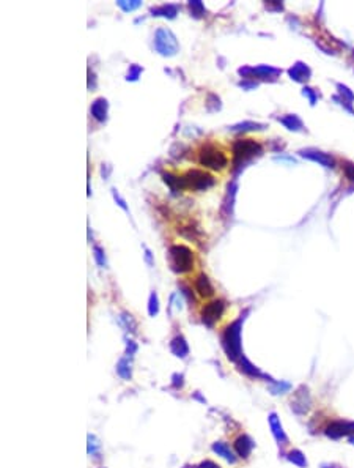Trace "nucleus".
<instances>
[{"label":"nucleus","instance_id":"nucleus-1","mask_svg":"<svg viewBox=\"0 0 354 468\" xmlns=\"http://www.w3.org/2000/svg\"><path fill=\"white\" fill-rule=\"evenodd\" d=\"M244 317L241 315L238 320L230 323L222 334V347L230 361H239L243 357V347H241V330H243Z\"/></svg>","mask_w":354,"mask_h":468},{"label":"nucleus","instance_id":"nucleus-2","mask_svg":"<svg viewBox=\"0 0 354 468\" xmlns=\"http://www.w3.org/2000/svg\"><path fill=\"white\" fill-rule=\"evenodd\" d=\"M170 260H172V268L176 273H187L192 269L194 265V255L192 251L187 246L175 245L170 247Z\"/></svg>","mask_w":354,"mask_h":468},{"label":"nucleus","instance_id":"nucleus-3","mask_svg":"<svg viewBox=\"0 0 354 468\" xmlns=\"http://www.w3.org/2000/svg\"><path fill=\"white\" fill-rule=\"evenodd\" d=\"M261 153V147L252 139H241L236 140L233 145V156H235V166L239 167L244 164L246 161H249L253 156H258Z\"/></svg>","mask_w":354,"mask_h":468},{"label":"nucleus","instance_id":"nucleus-4","mask_svg":"<svg viewBox=\"0 0 354 468\" xmlns=\"http://www.w3.org/2000/svg\"><path fill=\"white\" fill-rule=\"evenodd\" d=\"M200 164L212 170H221L227 166V156L212 145H205L200 150Z\"/></svg>","mask_w":354,"mask_h":468},{"label":"nucleus","instance_id":"nucleus-5","mask_svg":"<svg viewBox=\"0 0 354 468\" xmlns=\"http://www.w3.org/2000/svg\"><path fill=\"white\" fill-rule=\"evenodd\" d=\"M154 47L162 55H175L178 51V41L167 28H159L154 37Z\"/></svg>","mask_w":354,"mask_h":468},{"label":"nucleus","instance_id":"nucleus-6","mask_svg":"<svg viewBox=\"0 0 354 468\" xmlns=\"http://www.w3.org/2000/svg\"><path fill=\"white\" fill-rule=\"evenodd\" d=\"M184 181H186V188H192V189H207V188H211L212 184H214V178L207 174V172H202V170H189V172L184 175Z\"/></svg>","mask_w":354,"mask_h":468},{"label":"nucleus","instance_id":"nucleus-7","mask_svg":"<svg viewBox=\"0 0 354 468\" xmlns=\"http://www.w3.org/2000/svg\"><path fill=\"white\" fill-rule=\"evenodd\" d=\"M326 437H329L332 440H338L343 437H351L354 435V421H332L326 425L324 429Z\"/></svg>","mask_w":354,"mask_h":468},{"label":"nucleus","instance_id":"nucleus-8","mask_svg":"<svg viewBox=\"0 0 354 468\" xmlns=\"http://www.w3.org/2000/svg\"><path fill=\"white\" fill-rule=\"evenodd\" d=\"M224 311H225V303L222 300H214L208 304H205L202 308V322L211 328V326L224 315Z\"/></svg>","mask_w":354,"mask_h":468},{"label":"nucleus","instance_id":"nucleus-9","mask_svg":"<svg viewBox=\"0 0 354 468\" xmlns=\"http://www.w3.org/2000/svg\"><path fill=\"white\" fill-rule=\"evenodd\" d=\"M310 405H312V397L309 393V388L306 385H301L294 393V397L292 399V410L296 415L302 416L310 410Z\"/></svg>","mask_w":354,"mask_h":468},{"label":"nucleus","instance_id":"nucleus-10","mask_svg":"<svg viewBox=\"0 0 354 468\" xmlns=\"http://www.w3.org/2000/svg\"><path fill=\"white\" fill-rule=\"evenodd\" d=\"M253 440L247 435V434H241L236 440L235 443H233V449H235L236 456L241 457V459H247L252 454V449H253Z\"/></svg>","mask_w":354,"mask_h":468},{"label":"nucleus","instance_id":"nucleus-11","mask_svg":"<svg viewBox=\"0 0 354 468\" xmlns=\"http://www.w3.org/2000/svg\"><path fill=\"white\" fill-rule=\"evenodd\" d=\"M239 371L243 372V374H246L247 377H250V379H265V380L271 381V383L275 381V380H272L271 377H269V375H266V374L261 372L257 366H253L250 361L244 357V355L239 358Z\"/></svg>","mask_w":354,"mask_h":468},{"label":"nucleus","instance_id":"nucleus-12","mask_svg":"<svg viewBox=\"0 0 354 468\" xmlns=\"http://www.w3.org/2000/svg\"><path fill=\"white\" fill-rule=\"evenodd\" d=\"M268 421H269V427H271V430H272L274 438L277 440V443L282 445V446L288 445V437H287L285 430H283V427H282V423L279 420V416L275 413H271V415H269V418H268Z\"/></svg>","mask_w":354,"mask_h":468},{"label":"nucleus","instance_id":"nucleus-13","mask_svg":"<svg viewBox=\"0 0 354 468\" xmlns=\"http://www.w3.org/2000/svg\"><path fill=\"white\" fill-rule=\"evenodd\" d=\"M211 449H212V452H214V454H217L219 457L225 459L229 464H236V460H238L236 452L233 451V449L230 448V445H227L225 442H216V443H212Z\"/></svg>","mask_w":354,"mask_h":468},{"label":"nucleus","instance_id":"nucleus-14","mask_svg":"<svg viewBox=\"0 0 354 468\" xmlns=\"http://www.w3.org/2000/svg\"><path fill=\"white\" fill-rule=\"evenodd\" d=\"M170 350H172V353L176 358H186L189 355V345L183 336H176L172 339V342H170Z\"/></svg>","mask_w":354,"mask_h":468},{"label":"nucleus","instance_id":"nucleus-15","mask_svg":"<svg viewBox=\"0 0 354 468\" xmlns=\"http://www.w3.org/2000/svg\"><path fill=\"white\" fill-rule=\"evenodd\" d=\"M195 290L198 292V295L203 296V298H208V296H211L212 293H214V287H212V284L209 282L208 276L205 274V273H202V274L197 278V281H195Z\"/></svg>","mask_w":354,"mask_h":468},{"label":"nucleus","instance_id":"nucleus-16","mask_svg":"<svg viewBox=\"0 0 354 468\" xmlns=\"http://www.w3.org/2000/svg\"><path fill=\"white\" fill-rule=\"evenodd\" d=\"M107 108H109V104H107V99H104V98H98L96 101L91 104V115H93L98 122H104L105 118H107Z\"/></svg>","mask_w":354,"mask_h":468},{"label":"nucleus","instance_id":"nucleus-17","mask_svg":"<svg viewBox=\"0 0 354 468\" xmlns=\"http://www.w3.org/2000/svg\"><path fill=\"white\" fill-rule=\"evenodd\" d=\"M117 374L120 379H123L126 381L132 379V363L129 357L120 358V361L117 363Z\"/></svg>","mask_w":354,"mask_h":468},{"label":"nucleus","instance_id":"nucleus-18","mask_svg":"<svg viewBox=\"0 0 354 468\" xmlns=\"http://www.w3.org/2000/svg\"><path fill=\"white\" fill-rule=\"evenodd\" d=\"M302 156H306V158H309L312 161H318L320 164H323L326 167H334V159H332L331 156L324 155V153H320V152H302Z\"/></svg>","mask_w":354,"mask_h":468},{"label":"nucleus","instance_id":"nucleus-19","mask_svg":"<svg viewBox=\"0 0 354 468\" xmlns=\"http://www.w3.org/2000/svg\"><path fill=\"white\" fill-rule=\"evenodd\" d=\"M162 178L168 184L173 191L178 189H186V181H184V177H175L172 174H162Z\"/></svg>","mask_w":354,"mask_h":468},{"label":"nucleus","instance_id":"nucleus-20","mask_svg":"<svg viewBox=\"0 0 354 468\" xmlns=\"http://www.w3.org/2000/svg\"><path fill=\"white\" fill-rule=\"evenodd\" d=\"M287 459L292 462L293 465H296V467H299V468H307V459H306V456L302 454V451H299V449H293V451H290L288 454H287Z\"/></svg>","mask_w":354,"mask_h":468},{"label":"nucleus","instance_id":"nucleus-21","mask_svg":"<svg viewBox=\"0 0 354 468\" xmlns=\"http://www.w3.org/2000/svg\"><path fill=\"white\" fill-rule=\"evenodd\" d=\"M153 16H164V18H175L176 13H178V8H176L175 5H161L158 8H153L151 10Z\"/></svg>","mask_w":354,"mask_h":468},{"label":"nucleus","instance_id":"nucleus-22","mask_svg":"<svg viewBox=\"0 0 354 468\" xmlns=\"http://www.w3.org/2000/svg\"><path fill=\"white\" fill-rule=\"evenodd\" d=\"M87 454L88 456H93V457H99V449H101V443H99V440L96 435L93 434H88L87 437Z\"/></svg>","mask_w":354,"mask_h":468},{"label":"nucleus","instance_id":"nucleus-23","mask_svg":"<svg viewBox=\"0 0 354 468\" xmlns=\"http://www.w3.org/2000/svg\"><path fill=\"white\" fill-rule=\"evenodd\" d=\"M290 389H292V383L288 381H272L271 386H269V391H271L274 396H279V394H287Z\"/></svg>","mask_w":354,"mask_h":468},{"label":"nucleus","instance_id":"nucleus-24","mask_svg":"<svg viewBox=\"0 0 354 468\" xmlns=\"http://www.w3.org/2000/svg\"><path fill=\"white\" fill-rule=\"evenodd\" d=\"M120 325H122L126 331H131V333H136V331H137V323H136V320H134L131 314H126V312H123V314L120 315Z\"/></svg>","mask_w":354,"mask_h":468},{"label":"nucleus","instance_id":"nucleus-25","mask_svg":"<svg viewBox=\"0 0 354 468\" xmlns=\"http://www.w3.org/2000/svg\"><path fill=\"white\" fill-rule=\"evenodd\" d=\"M309 73H310V71L306 68V65H302V63H297V65H294L292 69H290V76L294 77L296 81H302L304 77L307 79Z\"/></svg>","mask_w":354,"mask_h":468},{"label":"nucleus","instance_id":"nucleus-26","mask_svg":"<svg viewBox=\"0 0 354 468\" xmlns=\"http://www.w3.org/2000/svg\"><path fill=\"white\" fill-rule=\"evenodd\" d=\"M159 312V300H158V295L156 293H151L150 295V300H148V314L151 317L158 315Z\"/></svg>","mask_w":354,"mask_h":468},{"label":"nucleus","instance_id":"nucleus-27","mask_svg":"<svg viewBox=\"0 0 354 468\" xmlns=\"http://www.w3.org/2000/svg\"><path fill=\"white\" fill-rule=\"evenodd\" d=\"M282 123L287 125L290 130H301V126H302L301 120L297 118L296 115H288L285 118H282Z\"/></svg>","mask_w":354,"mask_h":468},{"label":"nucleus","instance_id":"nucleus-28","mask_svg":"<svg viewBox=\"0 0 354 468\" xmlns=\"http://www.w3.org/2000/svg\"><path fill=\"white\" fill-rule=\"evenodd\" d=\"M261 128V125L258 123H252V122H244V123H238L235 126H231V131L239 133V131H250V130H258Z\"/></svg>","mask_w":354,"mask_h":468},{"label":"nucleus","instance_id":"nucleus-29","mask_svg":"<svg viewBox=\"0 0 354 468\" xmlns=\"http://www.w3.org/2000/svg\"><path fill=\"white\" fill-rule=\"evenodd\" d=\"M140 5H142V2H139V0H131V2H127V0H120L118 2V6L123 11H132V10L139 8Z\"/></svg>","mask_w":354,"mask_h":468},{"label":"nucleus","instance_id":"nucleus-30","mask_svg":"<svg viewBox=\"0 0 354 468\" xmlns=\"http://www.w3.org/2000/svg\"><path fill=\"white\" fill-rule=\"evenodd\" d=\"M189 6H190V10H192V13L195 14L197 18H200L202 14H205V6H203L202 2H198V0H192V2H189Z\"/></svg>","mask_w":354,"mask_h":468},{"label":"nucleus","instance_id":"nucleus-31","mask_svg":"<svg viewBox=\"0 0 354 468\" xmlns=\"http://www.w3.org/2000/svg\"><path fill=\"white\" fill-rule=\"evenodd\" d=\"M93 252H95V259H96V264L99 267H105V257H104V252L99 246H95L93 247Z\"/></svg>","mask_w":354,"mask_h":468},{"label":"nucleus","instance_id":"nucleus-32","mask_svg":"<svg viewBox=\"0 0 354 468\" xmlns=\"http://www.w3.org/2000/svg\"><path fill=\"white\" fill-rule=\"evenodd\" d=\"M172 386H173L175 389H180V388L184 386V377H183V374H173V375H172Z\"/></svg>","mask_w":354,"mask_h":468},{"label":"nucleus","instance_id":"nucleus-33","mask_svg":"<svg viewBox=\"0 0 354 468\" xmlns=\"http://www.w3.org/2000/svg\"><path fill=\"white\" fill-rule=\"evenodd\" d=\"M137 352V344L132 339H126V357H132Z\"/></svg>","mask_w":354,"mask_h":468},{"label":"nucleus","instance_id":"nucleus-34","mask_svg":"<svg viewBox=\"0 0 354 468\" xmlns=\"http://www.w3.org/2000/svg\"><path fill=\"white\" fill-rule=\"evenodd\" d=\"M343 170H345L346 177H348L351 181H354V164H350V162H346V164L343 166Z\"/></svg>","mask_w":354,"mask_h":468},{"label":"nucleus","instance_id":"nucleus-35","mask_svg":"<svg viewBox=\"0 0 354 468\" xmlns=\"http://www.w3.org/2000/svg\"><path fill=\"white\" fill-rule=\"evenodd\" d=\"M140 73H142V69H140L139 67H136V65H134V67H131V71H129V74H127V81H129V79H131V81L137 79V76H139Z\"/></svg>","mask_w":354,"mask_h":468},{"label":"nucleus","instance_id":"nucleus-36","mask_svg":"<svg viewBox=\"0 0 354 468\" xmlns=\"http://www.w3.org/2000/svg\"><path fill=\"white\" fill-rule=\"evenodd\" d=\"M195 468H221V467L216 462H212V460H203V462H200Z\"/></svg>","mask_w":354,"mask_h":468},{"label":"nucleus","instance_id":"nucleus-37","mask_svg":"<svg viewBox=\"0 0 354 468\" xmlns=\"http://www.w3.org/2000/svg\"><path fill=\"white\" fill-rule=\"evenodd\" d=\"M112 194H113V197H115V201L118 202V205H120V207H122L123 210H126V211H127V207H126V203H125V201H123V199L118 196L117 189H112Z\"/></svg>","mask_w":354,"mask_h":468},{"label":"nucleus","instance_id":"nucleus-38","mask_svg":"<svg viewBox=\"0 0 354 468\" xmlns=\"http://www.w3.org/2000/svg\"><path fill=\"white\" fill-rule=\"evenodd\" d=\"M194 399H197V401H200L202 403H205V402H207V401H205V399H203V397H202L200 394H198V393H195V394H194Z\"/></svg>","mask_w":354,"mask_h":468},{"label":"nucleus","instance_id":"nucleus-39","mask_svg":"<svg viewBox=\"0 0 354 468\" xmlns=\"http://www.w3.org/2000/svg\"><path fill=\"white\" fill-rule=\"evenodd\" d=\"M323 468H335V465H328V464H323Z\"/></svg>","mask_w":354,"mask_h":468},{"label":"nucleus","instance_id":"nucleus-40","mask_svg":"<svg viewBox=\"0 0 354 468\" xmlns=\"http://www.w3.org/2000/svg\"><path fill=\"white\" fill-rule=\"evenodd\" d=\"M348 438H350V443L354 445V435H351V437H348Z\"/></svg>","mask_w":354,"mask_h":468},{"label":"nucleus","instance_id":"nucleus-41","mask_svg":"<svg viewBox=\"0 0 354 468\" xmlns=\"http://www.w3.org/2000/svg\"><path fill=\"white\" fill-rule=\"evenodd\" d=\"M101 468H105V467H101Z\"/></svg>","mask_w":354,"mask_h":468}]
</instances>
